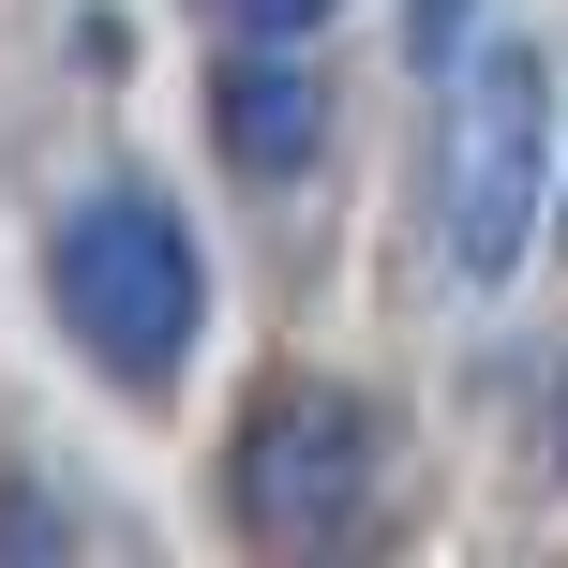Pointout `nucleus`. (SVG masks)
<instances>
[{
	"label": "nucleus",
	"instance_id": "nucleus-1",
	"mask_svg": "<svg viewBox=\"0 0 568 568\" xmlns=\"http://www.w3.org/2000/svg\"><path fill=\"white\" fill-rule=\"evenodd\" d=\"M60 314H75V344L120 374V389H165L180 359H195V329H210V255H195V225H180L165 195H135V180H105L90 210H60Z\"/></svg>",
	"mask_w": 568,
	"mask_h": 568
},
{
	"label": "nucleus",
	"instance_id": "nucleus-2",
	"mask_svg": "<svg viewBox=\"0 0 568 568\" xmlns=\"http://www.w3.org/2000/svg\"><path fill=\"white\" fill-rule=\"evenodd\" d=\"M539 195H554V75H539V45H479L449 75V180H434L449 270L509 284L539 255Z\"/></svg>",
	"mask_w": 568,
	"mask_h": 568
},
{
	"label": "nucleus",
	"instance_id": "nucleus-3",
	"mask_svg": "<svg viewBox=\"0 0 568 568\" xmlns=\"http://www.w3.org/2000/svg\"><path fill=\"white\" fill-rule=\"evenodd\" d=\"M359 494H374V434H359V404L344 389H270L255 404V434H240V524L284 554V539H344L359 524Z\"/></svg>",
	"mask_w": 568,
	"mask_h": 568
},
{
	"label": "nucleus",
	"instance_id": "nucleus-4",
	"mask_svg": "<svg viewBox=\"0 0 568 568\" xmlns=\"http://www.w3.org/2000/svg\"><path fill=\"white\" fill-rule=\"evenodd\" d=\"M210 135H225V165H255V180L314 165V135H329V90H314V60H300V45L225 60V75H210Z\"/></svg>",
	"mask_w": 568,
	"mask_h": 568
},
{
	"label": "nucleus",
	"instance_id": "nucleus-5",
	"mask_svg": "<svg viewBox=\"0 0 568 568\" xmlns=\"http://www.w3.org/2000/svg\"><path fill=\"white\" fill-rule=\"evenodd\" d=\"M210 16H225V30H240V45H300V30H314V16H329V0H210Z\"/></svg>",
	"mask_w": 568,
	"mask_h": 568
},
{
	"label": "nucleus",
	"instance_id": "nucleus-6",
	"mask_svg": "<svg viewBox=\"0 0 568 568\" xmlns=\"http://www.w3.org/2000/svg\"><path fill=\"white\" fill-rule=\"evenodd\" d=\"M404 45H419V60H449V45H464V0H404Z\"/></svg>",
	"mask_w": 568,
	"mask_h": 568
},
{
	"label": "nucleus",
	"instance_id": "nucleus-7",
	"mask_svg": "<svg viewBox=\"0 0 568 568\" xmlns=\"http://www.w3.org/2000/svg\"><path fill=\"white\" fill-rule=\"evenodd\" d=\"M554 240H568V210H554Z\"/></svg>",
	"mask_w": 568,
	"mask_h": 568
}]
</instances>
